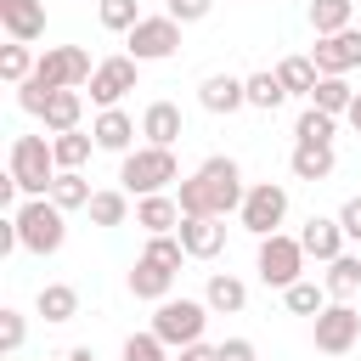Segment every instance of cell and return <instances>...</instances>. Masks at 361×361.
Wrapping results in <instances>:
<instances>
[{
  "label": "cell",
  "mask_w": 361,
  "mask_h": 361,
  "mask_svg": "<svg viewBox=\"0 0 361 361\" xmlns=\"http://www.w3.org/2000/svg\"><path fill=\"white\" fill-rule=\"evenodd\" d=\"M135 73H141L135 56H102L96 73H90V102H96V107H118V102L135 90Z\"/></svg>",
  "instance_id": "8fae6325"
},
{
  "label": "cell",
  "mask_w": 361,
  "mask_h": 361,
  "mask_svg": "<svg viewBox=\"0 0 361 361\" xmlns=\"http://www.w3.org/2000/svg\"><path fill=\"white\" fill-rule=\"evenodd\" d=\"M130 220V192L124 186H107L90 197V226H124Z\"/></svg>",
  "instance_id": "f546056e"
},
{
  "label": "cell",
  "mask_w": 361,
  "mask_h": 361,
  "mask_svg": "<svg viewBox=\"0 0 361 361\" xmlns=\"http://www.w3.org/2000/svg\"><path fill=\"white\" fill-rule=\"evenodd\" d=\"M90 135H96L102 152H130V141H135V118H130L124 107H102L96 124H90Z\"/></svg>",
  "instance_id": "ac0fdd59"
},
{
  "label": "cell",
  "mask_w": 361,
  "mask_h": 361,
  "mask_svg": "<svg viewBox=\"0 0 361 361\" xmlns=\"http://www.w3.org/2000/svg\"><path fill=\"white\" fill-rule=\"evenodd\" d=\"M310 102H316L322 113H338V118H344V113H350V102H355V90H350V79H344V73H322V79H316V90H310Z\"/></svg>",
  "instance_id": "83f0119b"
},
{
  "label": "cell",
  "mask_w": 361,
  "mask_h": 361,
  "mask_svg": "<svg viewBox=\"0 0 361 361\" xmlns=\"http://www.w3.org/2000/svg\"><path fill=\"white\" fill-rule=\"evenodd\" d=\"M305 243L299 237H282V231H271V237H259V282L265 288H293L299 282V271H305Z\"/></svg>",
  "instance_id": "ba28073f"
},
{
  "label": "cell",
  "mask_w": 361,
  "mask_h": 361,
  "mask_svg": "<svg viewBox=\"0 0 361 361\" xmlns=\"http://www.w3.org/2000/svg\"><path fill=\"white\" fill-rule=\"evenodd\" d=\"M276 79H282L288 96H310L316 79H322V68H316L310 56H282V62H276Z\"/></svg>",
  "instance_id": "4316f807"
},
{
  "label": "cell",
  "mask_w": 361,
  "mask_h": 361,
  "mask_svg": "<svg viewBox=\"0 0 361 361\" xmlns=\"http://www.w3.org/2000/svg\"><path fill=\"white\" fill-rule=\"evenodd\" d=\"M338 226H344V237H355V243H361V197H350V203L338 209Z\"/></svg>",
  "instance_id": "b9f144b4"
},
{
  "label": "cell",
  "mask_w": 361,
  "mask_h": 361,
  "mask_svg": "<svg viewBox=\"0 0 361 361\" xmlns=\"http://www.w3.org/2000/svg\"><path fill=\"white\" fill-rule=\"evenodd\" d=\"M141 135H147V147H175V141L186 135L180 107H175V102H147V113H141Z\"/></svg>",
  "instance_id": "2e32d148"
},
{
  "label": "cell",
  "mask_w": 361,
  "mask_h": 361,
  "mask_svg": "<svg viewBox=\"0 0 361 361\" xmlns=\"http://www.w3.org/2000/svg\"><path fill=\"white\" fill-rule=\"evenodd\" d=\"M90 147H96V135H85V130H62V135H51V152H56V169H85V158H90Z\"/></svg>",
  "instance_id": "f1b7e54d"
},
{
  "label": "cell",
  "mask_w": 361,
  "mask_h": 361,
  "mask_svg": "<svg viewBox=\"0 0 361 361\" xmlns=\"http://www.w3.org/2000/svg\"><path fill=\"white\" fill-rule=\"evenodd\" d=\"M124 39H130V56H135V62H164V56L180 51V23H175L169 11H164V17H141Z\"/></svg>",
  "instance_id": "30bf717a"
},
{
  "label": "cell",
  "mask_w": 361,
  "mask_h": 361,
  "mask_svg": "<svg viewBox=\"0 0 361 361\" xmlns=\"http://www.w3.org/2000/svg\"><path fill=\"white\" fill-rule=\"evenodd\" d=\"M17 237H23V248L28 254H56L62 243H68V220H62V209L51 203V197H28V203H17Z\"/></svg>",
  "instance_id": "5b68a950"
},
{
  "label": "cell",
  "mask_w": 361,
  "mask_h": 361,
  "mask_svg": "<svg viewBox=\"0 0 361 361\" xmlns=\"http://www.w3.org/2000/svg\"><path fill=\"white\" fill-rule=\"evenodd\" d=\"M180 243H186L192 259H214V254L226 248V226H220L214 214H186V220H180Z\"/></svg>",
  "instance_id": "9a60e30c"
},
{
  "label": "cell",
  "mask_w": 361,
  "mask_h": 361,
  "mask_svg": "<svg viewBox=\"0 0 361 361\" xmlns=\"http://www.w3.org/2000/svg\"><path fill=\"white\" fill-rule=\"evenodd\" d=\"M237 220H243V231H254V237H271V231L288 220V186H282V180H254V186L243 192V209H237Z\"/></svg>",
  "instance_id": "52a82bcc"
},
{
  "label": "cell",
  "mask_w": 361,
  "mask_h": 361,
  "mask_svg": "<svg viewBox=\"0 0 361 361\" xmlns=\"http://www.w3.org/2000/svg\"><path fill=\"white\" fill-rule=\"evenodd\" d=\"M355 6H361V0H355Z\"/></svg>",
  "instance_id": "bcb514c9"
},
{
  "label": "cell",
  "mask_w": 361,
  "mask_h": 361,
  "mask_svg": "<svg viewBox=\"0 0 361 361\" xmlns=\"http://www.w3.org/2000/svg\"><path fill=\"white\" fill-rule=\"evenodd\" d=\"M118 361H169V344H164V338L147 327V333H130V338H124Z\"/></svg>",
  "instance_id": "74e56055"
},
{
  "label": "cell",
  "mask_w": 361,
  "mask_h": 361,
  "mask_svg": "<svg viewBox=\"0 0 361 361\" xmlns=\"http://www.w3.org/2000/svg\"><path fill=\"white\" fill-rule=\"evenodd\" d=\"M350 11H355V0H310V28L338 34V28H350Z\"/></svg>",
  "instance_id": "836d02e7"
},
{
  "label": "cell",
  "mask_w": 361,
  "mask_h": 361,
  "mask_svg": "<svg viewBox=\"0 0 361 361\" xmlns=\"http://www.w3.org/2000/svg\"><path fill=\"white\" fill-rule=\"evenodd\" d=\"M56 361H96V355H90V350H62Z\"/></svg>",
  "instance_id": "f6af8a7d"
},
{
  "label": "cell",
  "mask_w": 361,
  "mask_h": 361,
  "mask_svg": "<svg viewBox=\"0 0 361 361\" xmlns=\"http://www.w3.org/2000/svg\"><path fill=\"white\" fill-rule=\"evenodd\" d=\"M310 62H316L322 73H350V68H361V28L316 34V45H310Z\"/></svg>",
  "instance_id": "7c38bea8"
},
{
  "label": "cell",
  "mask_w": 361,
  "mask_h": 361,
  "mask_svg": "<svg viewBox=\"0 0 361 361\" xmlns=\"http://www.w3.org/2000/svg\"><path fill=\"white\" fill-rule=\"evenodd\" d=\"M90 197H96V192H90V180H85L79 169H56V180H51V203H56L62 214H68V209H90Z\"/></svg>",
  "instance_id": "d4e9b609"
},
{
  "label": "cell",
  "mask_w": 361,
  "mask_h": 361,
  "mask_svg": "<svg viewBox=\"0 0 361 361\" xmlns=\"http://www.w3.org/2000/svg\"><path fill=\"white\" fill-rule=\"evenodd\" d=\"M282 299H288V310H293V316H310V322L327 310V288H316V282H305V276H299L293 288H282Z\"/></svg>",
  "instance_id": "d6a6232c"
},
{
  "label": "cell",
  "mask_w": 361,
  "mask_h": 361,
  "mask_svg": "<svg viewBox=\"0 0 361 361\" xmlns=\"http://www.w3.org/2000/svg\"><path fill=\"white\" fill-rule=\"evenodd\" d=\"M327 299H355V288H361V254H338V259H327Z\"/></svg>",
  "instance_id": "484cf974"
},
{
  "label": "cell",
  "mask_w": 361,
  "mask_h": 361,
  "mask_svg": "<svg viewBox=\"0 0 361 361\" xmlns=\"http://www.w3.org/2000/svg\"><path fill=\"white\" fill-rule=\"evenodd\" d=\"M333 130H338V113H322L316 102L299 113V124H293V141H322V147H333Z\"/></svg>",
  "instance_id": "1f68e13d"
},
{
  "label": "cell",
  "mask_w": 361,
  "mask_h": 361,
  "mask_svg": "<svg viewBox=\"0 0 361 361\" xmlns=\"http://www.w3.org/2000/svg\"><path fill=\"white\" fill-rule=\"evenodd\" d=\"M96 17H102V28H107V34H130V28L141 23V6H135V0H102V6H96Z\"/></svg>",
  "instance_id": "8d00e7d4"
},
{
  "label": "cell",
  "mask_w": 361,
  "mask_h": 361,
  "mask_svg": "<svg viewBox=\"0 0 361 361\" xmlns=\"http://www.w3.org/2000/svg\"><path fill=\"white\" fill-rule=\"evenodd\" d=\"M361 338V310L350 299H333L322 316H316V350L322 355H350Z\"/></svg>",
  "instance_id": "9c48e42d"
},
{
  "label": "cell",
  "mask_w": 361,
  "mask_h": 361,
  "mask_svg": "<svg viewBox=\"0 0 361 361\" xmlns=\"http://www.w3.org/2000/svg\"><path fill=\"white\" fill-rule=\"evenodd\" d=\"M288 169H293V180H327V175H333V147H322V141H293Z\"/></svg>",
  "instance_id": "7402d4cb"
},
{
  "label": "cell",
  "mask_w": 361,
  "mask_h": 361,
  "mask_svg": "<svg viewBox=\"0 0 361 361\" xmlns=\"http://www.w3.org/2000/svg\"><path fill=\"white\" fill-rule=\"evenodd\" d=\"M6 169L17 175L23 197H51V180H56V152H51V135H17V141H11Z\"/></svg>",
  "instance_id": "277c9868"
},
{
  "label": "cell",
  "mask_w": 361,
  "mask_h": 361,
  "mask_svg": "<svg viewBox=\"0 0 361 361\" xmlns=\"http://www.w3.org/2000/svg\"><path fill=\"white\" fill-rule=\"evenodd\" d=\"M180 361H220V344H203V338H197V344L180 350Z\"/></svg>",
  "instance_id": "7bdbcfd3"
},
{
  "label": "cell",
  "mask_w": 361,
  "mask_h": 361,
  "mask_svg": "<svg viewBox=\"0 0 361 361\" xmlns=\"http://www.w3.org/2000/svg\"><path fill=\"white\" fill-rule=\"evenodd\" d=\"M203 322H209V299H164L152 310V333L169 344V350H186L203 338Z\"/></svg>",
  "instance_id": "8992f818"
},
{
  "label": "cell",
  "mask_w": 361,
  "mask_h": 361,
  "mask_svg": "<svg viewBox=\"0 0 361 361\" xmlns=\"http://www.w3.org/2000/svg\"><path fill=\"white\" fill-rule=\"evenodd\" d=\"M203 299H209V310L237 316V310L248 305V282H243V276H231V271H214V276H209V288H203Z\"/></svg>",
  "instance_id": "603a6c76"
},
{
  "label": "cell",
  "mask_w": 361,
  "mask_h": 361,
  "mask_svg": "<svg viewBox=\"0 0 361 361\" xmlns=\"http://www.w3.org/2000/svg\"><path fill=\"white\" fill-rule=\"evenodd\" d=\"M147 259H158V265H169V271H180V259H192L186 254V243H180V231H158V237H147V248H141Z\"/></svg>",
  "instance_id": "d590c367"
},
{
  "label": "cell",
  "mask_w": 361,
  "mask_h": 361,
  "mask_svg": "<svg viewBox=\"0 0 361 361\" xmlns=\"http://www.w3.org/2000/svg\"><path fill=\"white\" fill-rule=\"evenodd\" d=\"M118 186H124L130 197H147V192H169V186H180L175 147H135V152H124V164H118Z\"/></svg>",
  "instance_id": "3957f363"
},
{
  "label": "cell",
  "mask_w": 361,
  "mask_h": 361,
  "mask_svg": "<svg viewBox=\"0 0 361 361\" xmlns=\"http://www.w3.org/2000/svg\"><path fill=\"white\" fill-rule=\"evenodd\" d=\"M344 118H350V130L361 135V90H355V102H350V113H344Z\"/></svg>",
  "instance_id": "ee69618b"
},
{
  "label": "cell",
  "mask_w": 361,
  "mask_h": 361,
  "mask_svg": "<svg viewBox=\"0 0 361 361\" xmlns=\"http://www.w3.org/2000/svg\"><path fill=\"white\" fill-rule=\"evenodd\" d=\"M214 11V0H169V17L175 23H203Z\"/></svg>",
  "instance_id": "ab89813d"
},
{
  "label": "cell",
  "mask_w": 361,
  "mask_h": 361,
  "mask_svg": "<svg viewBox=\"0 0 361 361\" xmlns=\"http://www.w3.org/2000/svg\"><path fill=\"white\" fill-rule=\"evenodd\" d=\"M299 243H305L310 259H338V254H344V226L327 220V214H310L305 231H299Z\"/></svg>",
  "instance_id": "d6986e66"
},
{
  "label": "cell",
  "mask_w": 361,
  "mask_h": 361,
  "mask_svg": "<svg viewBox=\"0 0 361 361\" xmlns=\"http://www.w3.org/2000/svg\"><path fill=\"white\" fill-rule=\"evenodd\" d=\"M34 62H39V56H34L23 39H11V45L0 51V79H6V85H23V79L34 73Z\"/></svg>",
  "instance_id": "e575fe53"
},
{
  "label": "cell",
  "mask_w": 361,
  "mask_h": 361,
  "mask_svg": "<svg viewBox=\"0 0 361 361\" xmlns=\"http://www.w3.org/2000/svg\"><path fill=\"white\" fill-rule=\"evenodd\" d=\"M243 169H237V158H226V152H214V158H203L180 186H175V197H180V214H214V220H226V214H237L243 209Z\"/></svg>",
  "instance_id": "6da1fadb"
},
{
  "label": "cell",
  "mask_w": 361,
  "mask_h": 361,
  "mask_svg": "<svg viewBox=\"0 0 361 361\" xmlns=\"http://www.w3.org/2000/svg\"><path fill=\"white\" fill-rule=\"evenodd\" d=\"M34 310H39L45 322H73V316H79V288H73V282H45L39 299H34Z\"/></svg>",
  "instance_id": "cb8c5ba5"
},
{
  "label": "cell",
  "mask_w": 361,
  "mask_h": 361,
  "mask_svg": "<svg viewBox=\"0 0 361 361\" xmlns=\"http://www.w3.org/2000/svg\"><path fill=\"white\" fill-rule=\"evenodd\" d=\"M90 73H96V62H90L85 45H45L39 62H34V73L17 85V107L39 118V107H45L51 90H79V85H90Z\"/></svg>",
  "instance_id": "7a4b0ae2"
},
{
  "label": "cell",
  "mask_w": 361,
  "mask_h": 361,
  "mask_svg": "<svg viewBox=\"0 0 361 361\" xmlns=\"http://www.w3.org/2000/svg\"><path fill=\"white\" fill-rule=\"evenodd\" d=\"M220 361H259L254 355V338H226L220 344Z\"/></svg>",
  "instance_id": "60d3db41"
},
{
  "label": "cell",
  "mask_w": 361,
  "mask_h": 361,
  "mask_svg": "<svg viewBox=\"0 0 361 361\" xmlns=\"http://www.w3.org/2000/svg\"><path fill=\"white\" fill-rule=\"evenodd\" d=\"M197 102H203L209 113H237V107H248V85L231 79V73H209V79L197 85Z\"/></svg>",
  "instance_id": "e0dca14e"
},
{
  "label": "cell",
  "mask_w": 361,
  "mask_h": 361,
  "mask_svg": "<svg viewBox=\"0 0 361 361\" xmlns=\"http://www.w3.org/2000/svg\"><path fill=\"white\" fill-rule=\"evenodd\" d=\"M169 288H175V271H169V265H158V259H147V254L130 265V293H135V299L164 305V299H169Z\"/></svg>",
  "instance_id": "ffe728a7"
},
{
  "label": "cell",
  "mask_w": 361,
  "mask_h": 361,
  "mask_svg": "<svg viewBox=\"0 0 361 361\" xmlns=\"http://www.w3.org/2000/svg\"><path fill=\"white\" fill-rule=\"evenodd\" d=\"M23 338H28V322H23L17 310H0V355H17Z\"/></svg>",
  "instance_id": "f35d334b"
},
{
  "label": "cell",
  "mask_w": 361,
  "mask_h": 361,
  "mask_svg": "<svg viewBox=\"0 0 361 361\" xmlns=\"http://www.w3.org/2000/svg\"><path fill=\"white\" fill-rule=\"evenodd\" d=\"M0 28L23 45H34L45 34V0H0Z\"/></svg>",
  "instance_id": "5bb4252c"
},
{
  "label": "cell",
  "mask_w": 361,
  "mask_h": 361,
  "mask_svg": "<svg viewBox=\"0 0 361 361\" xmlns=\"http://www.w3.org/2000/svg\"><path fill=\"white\" fill-rule=\"evenodd\" d=\"M180 197L175 192H147V197H135V226L147 231V237H158V231H180Z\"/></svg>",
  "instance_id": "4fadbf2b"
},
{
  "label": "cell",
  "mask_w": 361,
  "mask_h": 361,
  "mask_svg": "<svg viewBox=\"0 0 361 361\" xmlns=\"http://www.w3.org/2000/svg\"><path fill=\"white\" fill-rule=\"evenodd\" d=\"M79 113H85V96H79V90H51V96H45V107H39V118H45V130H51V135L79 130Z\"/></svg>",
  "instance_id": "44dd1931"
},
{
  "label": "cell",
  "mask_w": 361,
  "mask_h": 361,
  "mask_svg": "<svg viewBox=\"0 0 361 361\" xmlns=\"http://www.w3.org/2000/svg\"><path fill=\"white\" fill-rule=\"evenodd\" d=\"M243 85H248V107H259V113H276V107L288 102V90H282V79H276L271 68H265V73H248Z\"/></svg>",
  "instance_id": "4dcf8cb0"
}]
</instances>
